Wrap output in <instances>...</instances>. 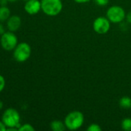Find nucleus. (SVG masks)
<instances>
[{
  "label": "nucleus",
  "instance_id": "2",
  "mask_svg": "<svg viewBox=\"0 0 131 131\" xmlns=\"http://www.w3.org/2000/svg\"><path fill=\"white\" fill-rule=\"evenodd\" d=\"M2 121L5 124L7 128L14 127L19 129L21 125L20 114L18 111L14 108H7L2 115Z\"/></svg>",
  "mask_w": 131,
  "mask_h": 131
},
{
  "label": "nucleus",
  "instance_id": "17",
  "mask_svg": "<svg viewBox=\"0 0 131 131\" xmlns=\"http://www.w3.org/2000/svg\"><path fill=\"white\" fill-rule=\"evenodd\" d=\"M96 4L100 5V6H104L108 4L109 0H94Z\"/></svg>",
  "mask_w": 131,
  "mask_h": 131
},
{
  "label": "nucleus",
  "instance_id": "23",
  "mask_svg": "<svg viewBox=\"0 0 131 131\" xmlns=\"http://www.w3.org/2000/svg\"><path fill=\"white\" fill-rule=\"evenodd\" d=\"M2 107H3V102L2 101H0V111L2 109Z\"/></svg>",
  "mask_w": 131,
  "mask_h": 131
},
{
  "label": "nucleus",
  "instance_id": "20",
  "mask_svg": "<svg viewBox=\"0 0 131 131\" xmlns=\"http://www.w3.org/2000/svg\"><path fill=\"white\" fill-rule=\"evenodd\" d=\"M73 1H75L77 3H86V2H90V0H73Z\"/></svg>",
  "mask_w": 131,
  "mask_h": 131
},
{
  "label": "nucleus",
  "instance_id": "6",
  "mask_svg": "<svg viewBox=\"0 0 131 131\" xmlns=\"http://www.w3.org/2000/svg\"><path fill=\"white\" fill-rule=\"evenodd\" d=\"M126 17L124 9L119 5H113L108 8L107 12V18L112 23H120L124 21Z\"/></svg>",
  "mask_w": 131,
  "mask_h": 131
},
{
  "label": "nucleus",
  "instance_id": "9",
  "mask_svg": "<svg viewBox=\"0 0 131 131\" xmlns=\"http://www.w3.org/2000/svg\"><path fill=\"white\" fill-rule=\"evenodd\" d=\"M22 24V20L21 18L19 15H11L8 19L6 21V27L8 31H16L19 30Z\"/></svg>",
  "mask_w": 131,
  "mask_h": 131
},
{
  "label": "nucleus",
  "instance_id": "24",
  "mask_svg": "<svg viewBox=\"0 0 131 131\" xmlns=\"http://www.w3.org/2000/svg\"><path fill=\"white\" fill-rule=\"evenodd\" d=\"M8 2H15L16 0H8Z\"/></svg>",
  "mask_w": 131,
  "mask_h": 131
},
{
  "label": "nucleus",
  "instance_id": "8",
  "mask_svg": "<svg viewBox=\"0 0 131 131\" xmlns=\"http://www.w3.org/2000/svg\"><path fill=\"white\" fill-rule=\"evenodd\" d=\"M24 9L29 15H36L42 10L41 2L39 0H28L25 3Z\"/></svg>",
  "mask_w": 131,
  "mask_h": 131
},
{
  "label": "nucleus",
  "instance_id": "7",
  "mask_svg": "<svg viewBox=\"0 0 131 131\" xmlns=\"http://www.w3.org/2000/svg\"><path fill=\"white\" fill-rule=\"evenodd\" d=\"M93 30L100 35H104L108 32L110 28V21L107 18L98 17L93 24Z\"/></svg>",
  "mask_w": 131,
  "mask_h": 131
},
{
  "label": "nucleus",
  "instance_id": "13",
  "mask_svg": "<svg viewBox=\"0 0 131 131\" xmlns=\"http://www.w3.org/2000/svg\"><path fill=\"white\" fill-rule=\"evenodd\" d=\"M121 127L124 130L131 131V118H125L121 122Z\"/></svg>",
  "mask_w": 131,
  "mask_h": 131
},
{
  "label": "nucleus",
  "instance_id": "10",
  "mask_svg": "<svg viewBox=\"0 0 131 131\" xmlns=\"http://www.w3.org/2000/svg\"><path fill=\"white\" fill-rule=\"evenodd\" d=\"M11 11L6 5L0 6V22L6 21L11 16Z\"/></svg>",
  "mask_w": 131,
  "mask_h": 131
},
{
  "label": "nucleus",
  "instance_id": "14",
  "mask_svg": "<svg viewBox=\"0 0 131 131\" xmlns=\"http://www.w3.org/2000/svg\"><path fill=\"white\" fill-rule=\"evenodd\" d=\"M18 130L19 131H34L35 128L30 124H21Z\"/></svg>",
  "mask_w": 131,
  "mask_h": 131
},
{
  "label": "nucleus",
  "instance_id": "4",
  "mask_svg": "<svg viewBox=\"0 0 131 131\" xmlns=\"http://www.w3.org/2000/svg\"><path fill=\"white\" fill-rule=\"evenodd\" d=\"M32 49L30 45L26 42L19 43L13 50V58L18 62L26 61L31 55Z\"/></svg>",
  "mask_w": 131,
  "mask_h": 131
},
{
  "label": "nucleus",
  "instance_id": "1",
  "mask_svg": "<svg viewBox=\"0 0 131 131\" xmlns=\"http://www.w3.org/2000/svg\"><path fill=\"white\" fill-rule=\"evenodd\" d=\"M84 123V116L82 112L74 111L69 113L64 120V124L66 129L76 130L80 128Z\"/></svg>",
  "mask_w": 131,
  "mask_h": 131
},
{
  "label": "nucleus",
  "instance_id": "25",
  "mask_svg": "<svg viewBox=\"0 0 131 131\" xmlns=\"http://www.w3.org/2000/svg\"><path fill=\"white\" fill-rule=\"evenodd\" d=\"M24 1H25V2H26V1H28V0H24Z\"/></svg>",
  "mask_w": 131,
  "mask_h": 131
},
{
  "label": "nucleus",
  "instance_id": "21",
  "mask_svg": "<svg viewBox=\"0 0 131 131\" xmlns=\"http://www.w3.org/2000/svg\"><path fill=\"white\" fill-rule=\"evenodd\" d=\"M7 2H8V0H0V5H6Z\"/></svg>",
  "mask_w": 131,
  "mask_h": 131
},
{
  "label": "nucleus",
  "instance_id": "3",
  "mask_svg": "<svg viewBox=\"0 0 131 131\" xmlns=\"http://www.w3.org/2000/svg\"><path fill=\"white\" fill-rule=\"evenodd\" d=\"M42 11L48 16H56L59 15L63 9V2L61 0H42Z\"/></svg>",
  "mask_w": 131,
  "mask_h": 131
},
{
  "label": "nucleus",
  "instance_id": "19",
  "mask_svg": "<svg viewBox=\"0 0 131 131\" xmlns=\"http://www.w3.org/2000/svg\"><path fill=\"white\" fill-rule=\"evenodd\" d=\"M5 32V31L4 25H2V22H0V35H2V34H4Z\"/></svg>",
  "mask_w": 131,
  "mask_h": 131
},
{
  "label": "nucleus",
  "instance_id": "22",
  "mask_svg": "<svg viewBox=\"0 0 131 131\" xmlns=\"http://www.w3.org/2000/svg\"><path fill=\"white\" fill-rule=\"evenodd\" d=\"M127 21L131 23V12H130L128 14H127Z\"/></svg>",
  "mask_w": 131,
  "mask_h": 131
},
{
  "label": "nucleus",
  "instance_id": "5",
  "mask_svg": "<svg viewBox=\"0 0 131 131\" xmlns=\"http://www.w3.org/2000/svg\"><path fill=\"white\" fill-rule=\"evenodd\" d=\"M0 44L2 48L7 51H13L18 43V38L13 31H5L1 35Z\"/></svg>",
  "mask_w": 131,
  "mask_h": 131
},
{
  "label": "nucleus",
  "instance_id": "15",
  "mask_svg": "<svg viewBox=\"0 0 131 131\" xmlns=\"http://www.w3.org/2000/svg\"><path fill=\"white\" fill-rule=\"evenodd\" d=\"M88 131H101L102 128L100 127V126L97 124H90L88 128H87Z\"/></svg>",
  "mask_w": 131,
  "mask_h": 131
},
{
  "label": "nucleus",
  "instance_id": "12",
  "mask_svg": "<svg viewBox=\"0 0 131 131\" xmlns=\"http://www.w3.org/2000/svg\"><path fill=\"white\" fill-rule=\"evenodd\" d=\"M120 107L123 109H130L131 108V98L129 97H123L119 102Z\"/></svg>",
  "mask_w": 131,
  "mask_h": 131
},
{
  "label": "nucleus",
  "instance_id": "16",
  "mask_svg": "<svg viewBox=\"0 0 131 131\" xmlns=\"http://www.w3.org/2000/svg\"><path fill=\"white\" fill-rule=\"evenodd\" d=\"M5 87V80L4 78V77L0 74V92H2L4 88Z\"/></svg>",
  "mask_w": 131,
  "mask_h": 131
},
{
  "label": "nucleus",
  "instance_id": "18",
  "mask_svg": "<svg viewBox=\"0 0 131 131\" xmlns=\"http://www.w3.org/2000/svg\"><path fill=\"white\" fill-rule=\"evenodd\" d=\"M6 129L7 127L5 125V124L2 121H0V131H6Z\"/></svg>",
  "mask_w": 131,
  "mask_h": 131
},
{
  "label": "nucleus",
  "instance_id": "11",
  "mask_svg": "<svg viewBox=\"0 0 131 131\" xmlns=\"http://www.w3.org/2000/svg\"><path fill=\"white\" fill-rule=\"evenodd\" d=\"M50 128L53 131H64L66 127L64 123L60 121H53L50 124Z\"/></svg>",
  "mask_w": 131,
  "mask_h": 131
}]
</instances>
